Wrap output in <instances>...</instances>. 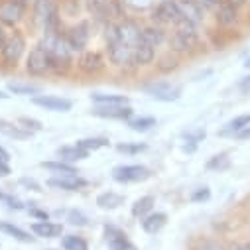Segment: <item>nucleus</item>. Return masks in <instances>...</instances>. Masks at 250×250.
Here are the masks:
<instances>
[{
    "mask_svg": "<svg viewBox=\"0 0 250 250\" xmlns=\"http://www.w3.org/2000/svg\"><path fill=\"white\" fill-rule=\"evenodd\" d=\"M0 134H4L8 138H14V140H26V138L32 136L30 130L18 126V124H14V122H8L4 118H0Z\"/></svg>",
    "mask_w": 250,
    "mask_h": 250,
    "instance_id": "nucleus-18",
    "label": "nucleus"
},
{
    "mask_svg": "<svg viewBox=\"0 0 250 250\" xmlns=\"http://www.w3.org/2000/svg\"><path fill=\"white\" fill-rule=\"evenodd\" d=\"M215 12H217V22H219L221 26H232V24L236 22V18H238L236 6L227 4V2H221Z\"/></svg>",
    "mask_w": 250,
    "mask_h": 250,
    "instance_id": "nucleus-22",
    "label": "nucleus"
},
{
    "mask_svg": "<svg viewBox=\"0 0 250 250\" xmlns=\"http://www.w3.org/2000/svg\"><path fill=\"white\" fill-rule=\"evenodd\" d=\"M144 91L156 99V101H162V103H171V101H177L181 97V87L177 85H171L167 81H158V83H150L144 87Z\"/></svg>",
    "mask_w": 250,
    "mask_h": 250,
    "instance_id": "nucleus-7",
    "label": "nucleus"
},
{
    "mask_svg": "<svg viewBox=\"0 0 250 250\" xmlns=\"http://www.w3.org/2000/svg\"><path fill=\"white\" fill-rule=\"evenodd\" d=\"M154 49L150 43H146L144 40H140V43L134 47V65H148L154 59Z\"/></svg>",
    "mask_w": 250,
    "mask_h": 250,
    "instance_id": "nucleus-24",
    "label": "nucleus"
},
{
    "mask_svg": "<svg viewBox=\"0 0 250 250\" xmlns=\"http://www.w3.org/2000/svg\"><path fill=\"white\" fill-rule=\"evenodd\" d=\"M32 230L38 236L57 238V236H61V232H63V227L57 225V223H51V221H38V223L32 225Z\"/></svg>",
    "mask_w": 250,
    "mask_h": 250,
    "instance_id": "nucleus-17",
    "label": "nucleus"
},
{
    "mask_svg": "<svg viewBox=\"0 0 250 250\" xmlns=\"http://www.w3.org/2000/svg\"><path fill=\"white\" fill-rule=\"evenodd\" d=\"M10 199V195H6L4 191H0V201H8Z\"/></svg>",
    "mask_w": 250,
    "mask_h": 250,
    "instance_id": "nucleus-49",
    "label": "nucleus"
},
{
    "mask_svg": "<svg viewBox=\"0 0 250 250\" xmlns=\"http://www.w3.org/2000/svg\"><path fill=\"white\" fill-rule=\"evenodd\" d=\"M8 91L14 95H40V87L38 85H30V83H20V81H10L8 83Z\"/></svg>",
    "mask_w": 250,
    "mask_h": 250,
    "instance_id": "nucleus-32",
    "label": "nucleus"
},
{
    "mask_svg": "<svg viewBox=\"0 0 250 250\" xmlns=\"http://www.w3.org/2000/svg\"><path fill=\"white\" fill-rule=\"evenodd\" d=\"M24 47H26V40L20 32H10L6 36V40L2 42V45H0V53H2V59L6 61V63H16V61L22 57L24 53Z\"/></svg>",
    "mask_w": 250,
    "mask_h": 250,
    "instance_id": "nucleus-3",
    "label": "nucleus"
},
{
    "mask_svg": "<svg viewBox=\"0 0 250 250\" xmlns=\"http://www.w3.org/2000/svg\"><path fill=\"white\" fill-rule=\"evenodd\" d=\"M169 43L175 51H187L197 43V26L185 18H179L173 24V34L169 38Z\"/></svg>",
    "mask_w": 250,
    "mask_h": 250,
    "instance_id": "nucleus-2",
    "label": "nucleus"
},
{
    "mask_svg": "<svg viewBox=\"0 0 250 250\" xmlns=\"http://www.w3.org/2000/svg\"><path fill=\"white\" fill-rule=\"evenodd\" d=\"M244 67H246V69H250V57L246 59V63H244Z\"/></svg>",
    "mask_w": 250,
    "mask_h": 250,
    "instance_id": "nucleus-51",
    "label": "nucleus"
},
{
    "mask_svg": "<svg viewBox=\"0 0 250 250\" xmlns=\"http://www.w3.org/2000/svg\"><path fill=\"white\" fill-rule=\"evenodd\" d=\"M154 205H156V199H154L152 195H144V197H140V199L132 205V215H134L136 219H144L146 215L152 213Z\"/></svg>",
    "mask_w": 250,
    "mask_h": 250,
    "instance_id": "nucleus-27",
    "label": "nucleus"
},
{
    "mask_svg": "<svg viewBox=\"0 0 250 250\" xmlns=\"http://www.w3.org/2000/svg\"><path fill=\"white\" fill-rule=\"evenodd\" d=\"M104 234H106V242H108V248L110 250H138L120 229L116 227H106L104 229Z\"/></svg>",
    "mask_w": 250,
    "mask_h": 250,
    "instance_id": "nucleus-13",
    "label": "nucleus"
},
{
    "mask_svg": "<svg viewBox=\"0 0 250 250\" xmlns=\"http://www.w3.org/2000/svg\"><path fill=\"white\" fill-rule=\"evenodd\" d=\"M18 122L20 124H24L22 128H26V130H42V122H38V120H34V118H28V116H22V118H18Z\"/></svg>",
    "mask_w": 250,
    "mask_h": 250,
    "instance_id": "nucleus-40",
    "label": "nucleus"
},
{
    "mask_svg": "<svg viewBox=\"0 0 250 250\" xmlns=\"http://www.w3.org/2000/svg\"><path fill=\"white\" fill-rule=\"evenodd\" d=\"M10 175V166L8 162H0V177H6Z\"/></svg>",
    "mask_w": 250,
    "mask_h": 250,
    "instance_id": "nucleus-43",
    "label": "nucleus"
},
{
    "mask_svg": "<svg viewBox=\"0 0 250 250\" xmlns=\"http://www.w3.org/2000/svg\"><path fill=\"white\" fill-rule=\"evenodd\" d=\"M89 36H91L89 24L87 22H81V24L69 28V32L65 36V42L71 47V51H83L85 45H87V42H89Z\"/></svg>",
    "mask_w": 250,
    "mask_h": 250,
    "instance_id": "nucleus-10",
    "label": "nucleus"
},
{
    "mask_svg": "<svg viewBox=\"0 0 250 250\" xmlns=\"http://www.w3.org/2000/svg\"><path fill=\"white\" fill-rule=\"evenodd\" d=\"M150 177V169L146 166H116L112 169V179L118 183H134Z\"/></svg>",
    "mask_w": 250,
    "mask_h": 250,
    "instance_id": "nucleus-6",
    "label": "nucleus"
},
{
    "mask_svg": "<svg viewBox=\"0 0 250 250\" xmlns=\"http://www.w3.org/2000/svg\"><path fill=\"white\" fill-rule=\"evenodd\" d=\"M209 197H211V189H209V187H199L197 191H193L191 201L193 203H203V201H209Z\"/></svg>",
    "mask_w": 250,
    "mask_h": 250,
    "instance_id": "nucleus-39",
    "label": "nucleus"
},
{
    "mask_svg": "<svg viewBox=\"0 0 250 250\" xmlns=\"http://www.w3.org/2000/svg\"><path fill=\"white\" fill-rule=\"evenodd\" d=\"M152 18H154V22L158 26H173L183 16H181V12L177 8L175 0H162V2H158V6L154 8Z\"/></svg>",
    "mask_w": 250,
    "mask_h": 250,
    "instance_id": "nucleus-5",
    "label": "nucleus"
},
{
    "mask_svg": "<svg viewBox=\"0 0 250 250\" xmlns=\"http://www.w3.org/2000/svg\"><path fill=\"white\" fill-rule=\"evenodd\" d=\"M175 2H177V8H179V12H181V16L185 20L193 22L195 26L201 24V20H203V8L195 2V0H175Z\"/></svg>",
    "mask_w": 250,
    "mask_h": 250,
    "instance_id": "nucleus-15",
    "label": "nucleus"
},
{
    "mask_svg": "<svg viewBox=\"0 0 250 250\" xmlns=\"http://www.w3.org/2000/svg\"><path fill=\"white\" fill-rule=\"evenodd\" d=\"M55 16V0H36V20L45 28Z\"/></svg>",
    "mask_w": 250,
    "mask_h": 250,
    "instance_id": "nucleus-16",
    "label": "nucleus"
},
{
    "mask_svg": "<svg viewBox=\"0 0 250 250\" xmlns=\"http://www.w3.org/2000/svg\"><path fill=\"white\" fill-rule=\"evenodd\" d=\"M32 103L36 106H42V108L53 110V112H67V110H71V101L69 99H61V97H53V95H36L32 99Z\"/></svg>",
    "mask_w": 250,
    "mask_h": 250,
    "instance_id": "nucleus-11",
    "label": "nucleus"
},
{
    "mask_svg": "<svg viewBox=\"0 0 250 250\" xmlns=\"http://www.w3.org/2000/svg\"><path fill=\"white\" fill-rule=\"evenodd\" d=\"M0 99H8V95H4L2 91H0Z\"/></svg>",
    "mask_w": 250,
    "mask_h": 250,
    "instance_id": "nucleus-52",
    "label": "nucleus"
},
{
    "mask_svg": "<svg viewBox=\"0 0 250 250\" xmlns=\"http://www.w3.org/2000/svg\"><path fill=\"white\" fill-rule=\"evenodd\" d=\"M246 126H250V114H240V116L232 118V120L227 124L225 130H223L221 134H238V132L244 130Z\"/></svg>",
    "mask_w": 250,
    "mask_h": 250,
    "instance_id": "nucleus-29",
    "label": "nucleus"
},
{
    "mask_svg": "<svg viewBox=\"0 0 250 250\" xmlns=\"http://www.w3.org/2000/svg\"><path fill=\"white\" fill-rule=\"evenodd\" d=\"M69 223H71V225H81V227H83V225H87V219H85L81 213L71 211V213H69Z\"/></svg>",
    "mask_w": 250,
    "mask_h": 250,
    "instance_id": "nucleus-41",
    "label": "nucleus"
},
{
    "mask_svg": "<svg viewBox=\"0 0 250 250\" xmlns=\"http://www.w3.org/2000/svg\"><path fill=\"white\" fill-rule=\"evenodd\" d=\"M42 47L47 51V55L51 59V67H57L61 63L67 65L69 61H71V47L67 45L65 36H59L55 32H47L43 36Z\"/></svg>",
    "mask_w": 250,
    "mask_h": 250,
    "instance_id": "nucleus-1",
    "label": "nucleus"
},
{
    "mask_svg": "<svg viewBox=\"0 0 250 250\" xmlns=\"http://www.w3.org/2000/svg\"><path fill=\"white\" fill-rule=\"evenodd\" d=\"M49 69H53L51 67V59H49V55H47V51L42 47V43L40 45H36L30 53H28V59H26V71L30 73V75H45Z\"/></svg>",
    "mask_w": 250,
    "mask_h": 250,
    "instance_id": "nucleus-4",
    "label": "nucleus"
},
{
    "mask_svg": "<svg viewBox=\"0 0 250 250\" xmlns=\"http://www.w3.org/2000/svg\"><path fill=\"white\" fill-rule=\"evenodd\" d=\"M240 91H242V93H250V75L240 81Z\"/></svg>",
    "mask_w": 250,
    "mask_h": 250,
    "instance_id": "nucleus-44",
    "label": "nucleus"
},
{
    "mask_svg": "<svg viewBox=\"0 0 250 250\" xmlns=\"http://www.w3.org/2000/svg\"><path fill=\"white\" fill-rule=\"evenodd\" d=\"M110 4V0H85V8L93 16H103Z\"/></svg>",
    "mask_w": 250,
    "mask_h": 250,
    "instance_id": "nucleus-36",
    "label": "nucleus"
},
{
    "mask_svg": "<svg viewBox=\"0 0 250 250\" xmlns=\"http://www.w3.org/2000/svg\"><path fill=\"white\" fill-rule=\"evenodd\" d=\"M167 223V217L166 213H150L142 219V229L148 232V234H156L160 232Z\"/></svg>",
    "mask_w": 250,
    "mask_h": 250,
    "instance_id": "nucleus-19",
    "label": "nucleus"
},
{
    "mask_svg": "<svg viewBox=\"0 0 250 250\" xmlns=\"http://www.w3.org/2000/svg\"><path fill=\"white\" fill-rule=\"evenodd\" d=\"M30 215H32V217H38L40 221H49L47 213H45V211H40V209H30Z\"/></svg>",
    "mask_w": 250,
    "mask_h": 250,
    "instance_id": "nucleus-42",
    "label": "nucleus"
},
{
    "mask_svg": "<svg viewBox=\"0 0 250 250\" xmlns=\"http://www.w3.org/2000/svg\"><path fill=\"white\" fill-rule=\"evenodd\" d=\"M229 250H246V246H238V244H234V246H230Z\"/></svg>",
    "mask_w": 250,
    "mask_h": 250,
    "instance_id": "nucleus-50",
    "label": "nucleus"
},
{
    "mask_svg": "<svg viewBox=\"0 0 250 250\" xmlns=\"http://www.w3.org/2000/svg\"><path fill=\"white\" fill-rule=\"evenodd\" d=\"M8 160H10V154L2 146H0V162H8Z\"/></svg>",
    "mask_w": 250,
    "mask_h": 250,
    "instance_id": "nucleus-45",
    "label": "nucleus"
},
{
    "mask_svg": "<svg viewBox=\"0 0 250 250\" xmlns=\"http://www.w3.org/2000/svg\"><path fill=\"white\" fill-rule=\"evenodd\" d=\"M47 185L55 187V189H63V191H77L87 185V181L79 175H57V177L47 179Z\"/></svg>",
    "mask_w": 250,
    "mask_h": 250,
    "instance_id": "nucleus-14",
    "label": "nucleus"
},
{
    "mask_svg": "<svg viewBox=\"0 0 250 250\" xmlns=\"http://www.w3.org/2000/svg\"><path fill=\"white\" fill-rule=\"evenodd\" d=\"M122 4L134 12H142L152 6H158V0H122Z\"/></svg>",
    "mask_w": 250,
    "mask_h": 250,
    "instance_id": "nucleus-37",
    "label": "nucleus"
},
{
    "mask_svg": "<svg viewBox=\"0 0 250 250\" xmlns=\"http://www.w3.org/2000/svg\"><path fill=\"white\" fill-rule=\"evenodd\" d=\"M6 36H8V34L4 32V28H2V24H0V45H2V42L6 40Z\"/></svg>",
    "mask_w": 250,
    "mask_h": 250,
    "instance_id": "nucleus-48",
    "label": "nucleus"
},
{
    "mask_svg": "<svg viewBox=\"0 0 250 250\" xmlns=\"http://www.w3.org/2000/svg\"><path fill=\"white\" fill-rule=\"evenodd\" d=\"M128 126L134 132H148L150 128L156 126V118L154 116H140V118H132L128 120Z\"/></svg>",
    "mask_w": 250,
    "mask_h": 250,
    "instance_id": "nucleus-31",
    "label": "nucleus"
},
{
    "mask_svg": "<svg viewBox=\"0 0 250 250\" xmlns=\"http://www.w3.org/2000/svg\"><path fill=\"white\" fill-rule=\"evenodd\" d=\"M148 146L146 144H130V142H124V144H116V150L120 152V154H128V156H134V154H140V152H144Z\"/></svg>",
    "mask_w": 250,
    "mask_h": 250,
    "instance_id": "nucleus-38",
    "label": "nucleus"
},
{
    "mask_svg": "<svg viewBox=\"0 0 250 250\" xmlns=\"http://www.w3.org/2000/svg\"><path fill=\"white\" fill-rule=\"evenodd\" d=\"M229 167H230V158L227 154H217L207 162V169H213V171H225Z\"/></svg>",
    "mask_w": 250,
    "mask_h": 250,
    "instance_id": "nucleus-35",
    "label": "nucleus"
},
{
    "mask_svg": "<svg viewBox=\"0 0 250 250\" xmlns=\"http://www.w3.org/2000/svg\"><path fill=\"white\" fill-rule=\"evenodd\" d=\"M77 146L85 152H95V150H101V148H106L108 146V140L106 138H83V140H77Z\"/></svg>",
    "mask_w": 250,
    "mask_h": 250,
    "instance_id": "nucleus-33",
    "label": "nucleus"
},
{
    "mask_svg": "<svg viewBox=\"0 0 250 250\" xmlns=\"http://www.w3.org/2000/svg\"><path fill=\"white\" fill-rule=\"evenodd\" d=\"M223 2H227V4H232V6H242L244 2H246V0H223Z\"/></svg>",
    "mask_w": 250,
    "mask_h": 250,
    "instance_id": "nucleus-47",
    "label": "nucleus"
},
{
    "mask_svg": "<svg viewBox=\"0 0 250 250\" xmlns=\"http://www.w3.org/2000/svg\"><path fill=\"white\" fill-rule=\"evenodd\" d=\"M61 246H63V250H89L87 242L81 236H77V234L63 236V240H61Z\"/></svg>",
    "mask_w": 250,
    "mask_h": 250,
    "instance_id": "nucleus-34",
    "label": "nucleus"
},
{
    "mask_svg": "<svg viewBox=\"0 0 250 250\" xmlns=\"http://www.w3.org/2000/svg\"><path fill=\"white\" fill-rule=\"evenodd\" d=\"M79 67H81L85 73H95V71H99V69L103 67V57H101V53H97V51H87V53H83L81 59H79Z\"/></svg>",
    "mask_w": 250,
    "mask_h": 250,
    "instance_id": "nucleus-20",
    "label": "nucleus"
},
{
    "mask_svg": "<svg viewBox=\"0 0 250 250\" xmlns=\"http://www.w3.org/2000/svg\"><path fill=\"white\" fill-rule=\"evenodd\" d=\"M45 250H55V248H45Z\"/></svg>",
    "mask_w": 250,
    "mask_h": 250,
    "instance_id": "nucleus-53",
    "label": "nucleus"
},
{
    "mask_svg": "<svg viewBox=\"0 0 250 250\" xmlns=\"http://www.w3.org/2000/svg\"><path fill=\"white\" fill-rule=\"evenodd\" d=\"M42 167L57 175H77V169L67 162H42Z\"/></svg>",
    "mask_w": 250,
    "mask_h": 250,
    "instance_id": "nucleus-28",
    "label": "nucleus"
},
{
    "mask_svg": "<svg viewBox=\"0 0 250 250\" xmlns=\"http://www.w3.org/2000/svg\"><path fill=\"white\" fill-rule=\"evenodd\" d=\"M95 116L101 118H116V120H126L132 116V108L128 104H99L93 110Z\"/></svg>",
    "mask_w": 250,
    "mask_h": 250,
    "instance_id": "nucleus-12",
    "label": "nucleus"
},
{
    "mask_svg": "<svg viewBox=\"0 0 250 250\" xmlns=\"http://www.w3.org/2000/svg\"><path fill=\"white\" fill-rule=\"evenodd\" d=\"M108 59L114 65H134V47L120 40L108 42Z\"/></svg>",
    "mask_w": 250,
    "mask_h": 250,
    "instance_id": "nucleus-8",
    "label": "nucleus"
},
{
    "mask_svg": "<svg viewBox=\"0 0 250 250\" xmlns=\"http://www.w3.org/2000/svg\"><path fill=\"white\" fill-rule=\"evenodd\" d=\"M97 205L101 209H118L120 205H124V195L120 193H114V191H104L97 197Z\"/></svg>",
    "mask_w": 250,
    "mask_h": 250,
    "instance_id": "nucleus-25",
    "label": "nucleus"
},
{
    "mask_svg": "<svg viewBox=\"0 0 250 250\" xmlns=\"http://www.w3.org/2000/svg\"><path fill=\"white\" fill-rule=\"evenodd\" d=\"M0 230H2L4 234H8V236H12L14 240H20V242H26V244H32L36 240L34 236H30V232H26L24 229H20L12 223H6V221H0Z\"/></svg>",
    "mask_w": 250,
    "mask_h": 250,
    "instance_id": "nucleus-21",
    "label": "nucleus"
},
{
    "mask_svg": "<svg viewBox=\"0 0 250 250\" xmlns=\"http://www.w3.org/2000/svg\"><path fill=\"white\" fill-rule=\"evenodd\" d=\"M91 99L97 104H128V97L124 95H104V93H93Z\"/></svg>",
    "mask_w": 250,
    "mask_h": 250,
    "instance_id": "nucleus-30",
    "label": "nucleus"
},
{
    "mask_svg": "<svg viewBox=\"0 0 250 250\" xmlns=\"http://www.w3.org/2000/svg\"><path fill=\"white\" fill-rule=\"evenodd\" d=\"M24 8H26L24 0H4V2H0V24L4 26L18 24L20 18L24 16Z\"/></svg>",
    "mask_w": 250,
    "mask_h": 250,
    "instance_id": "nucleus-9",
    "label": "nucleus"
},
{
    "mask_svg": "<svg viewBox=\"0 0 250 250\" xmlns=\"http://www.w3.org/2000/svg\"><path fill=\"white\" fill-rule=\"evenodd\" d=\"M142 40L152 47H158L166 40V32L162 30V26H146L142 28Z\"/></svg>",
    "mask_w": 250,
    "mask_h": 250,
    "instance_id": "nucleus-26",
    "label": "nucleus"
},
{
    "mask_svg": "<svg viewBox=\"0 0 250 250\" xmlns=\"http://www.w3.org/2000/svg\"><path fill=\"white\" fill-rule=\"evenodd\" d=\"M57 156L61 162H67V164H73V162H79V160H85L89 156V152L81 150L77 144L75 146H63L57 150Z\"/></svg>",
    "mask_w": 250,
    "mask_h": 250,
    "instance_id": "nucleus-23",
    "label": "nucleus"
},
{
    "mask_svg": "<svg viewBox=\"0 0 250 250\" xmlns=\"http://www.w3.org/2000/svg\"><path fill=\"white\" fill-rule=\"evenodd\" d=\"M238 138H242V140L250 138V126H246L244 130H240V132H238Z\"/></svg>",
    "mask_w": 250,
    "mask_h": 250,
    "instance_id": "nucleus-46",
    "label": "nucleus"
}]
</instances>
